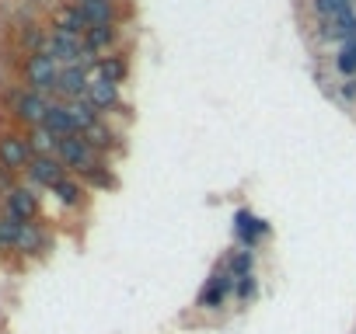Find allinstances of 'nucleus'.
Wrapping results in <instances>:
<instances>
[{"mask_svg":"<svg viewBox=\"0 0 356 334\" xmlns=\"http://www.w3.org/2000/svg\"><path fill=\"white\" fill-rule=\"evenodd\" d=\"M56 157L63 160V167L67 171H77L81 178L87 175V171H94V167H101V157H98V150L84 140V136H67V140H60V146H56Z\"/></svg>","mask_w":356,"mask_h":334,"instance_id":"nucleus-1","label":"nucleus"},{"mask_svg":"<svg viewBox=\"0 0 356 334\" xmlns=\"http://www.w3.org/2000/svg\"><path fill=\"white\" fill-rule=\"evenodd\" d=\"M60 74L63 67L53 60V56H45V52H35L25 60V80L35 94H49V91H56L60 87Z\"/></svg>","mask_w":356,"mask_h":334,"instance_id":"nucleus-2","label":"nucleus"},{"mask_svg":"<svg viewBox=\"0 0 356 334\" xmlns=\"http://www.w3.org/2000/svg\"><path fill=\"white\" fill-rule=\"evenodd\" d=\"M32 146H28V136L21 133H4L0 136V164L8 167V171H28L32 164Z\"/></svg>","mask_w":356,"mask_h":334,"instance_id":"nucleus-3","label":"nucleus"},{"mask_svg":"<svg viewBox=\"0 0 356 334\" xmlns=\"http://www.w3.org/2000/svg\"><path fill=\"white\" fill-rule=\"evenodd\" d=\"M28 178L39 188H56L60 181H67V167L60 157H32L28 164Z\"/></svg>","mask_w":356,"mask_h":334,"instance_id":"nucleus-4","label":"nucleus"},{"mask_svg":"<svg viewBox=\"0 0 356 334\" xmlns=\"http://www.w3.org/2000/svg\"><path fill=\"white\" fill-rule=\"evenodd\" d=\"M49 104H53V101H45V94L25 91V94H18V98H14V119H18V122H25V126H32V129H39V126L45 122Z\"/></svg>","mask_w":356,"mask_h":334,"instance_id":"nucleus-5","label":"nucleus"},{"mask_svg":"<svg viewBox=\"0 0 356 334\" xmlns=\"http://www.w3.org/2000/svg\"><path fill=\"white\" fill-rule=\"evenodd\" d=\"M238 286V278L224 268V271H217L207 286H202V293H199V307L202 310H220L224 303H227V296H231V289Z\"/></svg>","mask_w":356,"mask_h":334,"instance_id":"nucleus-6","label":"nucleus"},{"mask_svg":"<svg viewBox=\"0 0 356 334\" xmlns=\"http://www.w3.org/2000/svg\"><path fill=\"white\" fill-rule=\"evenodd\" d=\"M4 205H8V216L21 219V223H32L39 216V195L28 188V185H14L8 195H4Z\"/></svg>","mask_w":356,"mask_h":334,"instance_id":"nucleus-7","label":"nucleus"},{"mask_svg":"<svg viewBox=\"0 0 356 334\" xmlns=\"http://www.w3.org/2000/svg\"><path fill=\"white\" fill-rule=\"evenodd\" d=\"M234 234H238V241L244 244V251H251L266 234H269V223L266 219H259L255 212H248V209H241L238 216H234Z\"/></svg>","mask_w":356,"mask_h":334,"instance_id":"nucleus-8","label":"nucleus"},{"mask_svg":"<svg viewBox=\"0 0 356 334\" xmlns=\"http://www.w3.org/2000/svg\"><path fill=\"white\" fill-rule=\"evenodd\" d=\"M42 129H49V133H53L56 140H67V136H81V133H77V126H74V119H70V108H67V104H60V101H53V104H49Z\"/></svg>","mask_w":356,"mask_h":334,"instance_id":"nucleus-9","label":"nucleus"},{"mask_svg":"<svg viewBox=\"0 0 356 334\" xmlns=\"http://www.w3.org/2000/svg\"><path fill=\"white\" fill-rule=\"evenodd\" d=\"M87 87H91L87 70H81V67H63L56 94H63L67 101H81V98H87Z\"/></svg>","mask_w":356,"mask_h":334,"instance_id":"nucleus-10","label":"nucleus"},{"mask_svg":"<svg viewBox=\"0 0 356 334\" xmlns=\"http://www.w3.org/2000/svg\"><path fill=\"white\" fill-rule=\"evenodd\" d=\"M87 28H101V25H116V0H84L77 4Z\"/></svg>","mask_w":356,"mask_h":334,"instance_id":"nucleus-11","label":"nucleus"},{"mask_svg":"<svg viewBox=\"0 0 356 334\" xmlns=\"http://www.w3.org/2000/svg\"><path fill=\"white\" fill-rule=\"evenodd\" d=\"M87 101H91L98 111L119 108V84H109V80H101V77H91V87H87Z\"/></svg>","mask_w":356,"mask_h":334,"instance_id":"nucleus-12","label":"nucleus"},{"mask_svg":"<svg viewBox=\"0 0 356 334\" xmlns=\"http://www.w3.org/2000/svg\"><path fill=\"white\" fill-rule=\"evenodd\" d=\"M325 35L328 38H335V42H353L356 38V14L353 11H342V14H335V18H325Z\"/></svg>","mask_w":356,"mask_h":334,"instance_id":"nucleus-13","label":"nucleus"},{"mask_svg":"<svg viewBox=\"0 0 356 334\" xmlns=\"http://www.w3.org/2000/svg\"><path fill=\"white\" fill-rule=\"evenodd\" d=\"M53 28H56V32L87 35V21H84V14H81L77 4H74V8H56V14H53Z\"/></svg>","mask_w":356,"mask_h":334,"instance_id":"nucleus-14","label":"nucleus"},{"mask_svg":"<svg viewBox=\"0 0 356 334\" xmlns=\"http://www.w3.org/2000/svg\"><path fill=\"white\" fill-rule=\"evenodd\" d=\"M67 108H70V119H74V126H77L81 136H84L91 126H98V115H101V111H98L87 98H81V101H67Z\"/></svg>","mask_w":356,"mask_h":334,"instance_id":"nucleus-15","label":"nucleus"},{"mask_svg":"<svg viewBox=\"0 0 356 334\" xmlns=\"http://www.w3.org/2000/svg\"><path fill=\"white\" fill-rule=\"evenodd\" d=\"M14 251H21V254H28V258H35V254L45 251V237H42V230L35 227V223H25V227H21Z\"/></svg>","mask_w":356,"mask_h":334,"instance_id":"nucleus-16","label":"nucleus"},{"mask_svg":"<svg viewBox=\"0 0 356 334\" xmlns=\"http://www.w3.org/2000/svg\"><path fill=\"white\" fill-rule=\"evenodd\" d=\"M94 70H98V77H101V80H109V84H123V80H126V74H129V67H126L123 56H101Z\"/></svg>","mask_w":356,"mask_h":334,"instance_id":"nucleus-17","label":"nucleus"},{"mask_svg":"<svg viewBox=\"0 0 356 334\" xmlns=\"http://www.w3.org/2000/svg\"><path fill=\"white\" fill-rule=\"evenodd\" d=\"M116 38H119V32H116V25H101V28H87V35H84V45L98 56L101 49H109V45H116Z\"/></svg>","mask_w":356,"mask_h":334,"instance_id":"nucleus-18","label":"nucleus"},{"mask_svg":"<svg viewBox=\"0 0 356 334\" xmlns=\"http://www.w3.org/2000/svg\"><path fill=\"white\" fill-rule=\"evenodd\" d=\"M28 146H32V153L35 157H56V146H60V140L53 136V133H49V129H32L28 133Z\"/></svg>","mask_w":356,"mask_h":334,"instance_id":"nucleus-19","label":"nucleus"},{"mask_svg":"<svg viewBox=\"0 0 356 334\" xmlns=\"http://www.w3.org/2000/svg\"><path fill=\"white\" fill-rule=\"evenodd\" d=\"M53 195H56L67 209H77V205L84 202V185H81V181H74V178H67V181H60V185L53 188Z\"/></svg>","mask_w":356,"mask_h":334,"instance_id":"nucleus-20","label":"nucleus"},{"mask_svg":"<svg viewBox=\"0 0 356 334\" xmlns=\"http://www.w3.org/2000/svg\"><path fill=\"white\" fill-rule=\"evenodd\" d=\"M84 140H87L98 153H101V150H109V146H116V133H112L109 126H101V122H98V126H91V129L84 133Z\"/></svg>","mask_w":356,"mask_h":334,"instance_id":"nucleus-21","label":"nucleus"},{"mask_svg":"<svg viewBox=\"0 0 356 334\" xmlns=\"http://www.w3.org/2000/svg\"><path fill=\"white\" fill-rule=\"evenodd\" d=\"M335 70H339L342 77H349V80L356 77V38H353V42H346V45H342V52L335 56Z\"/></svg>","mask_w":356,"mask_h":334,"instance_id":"nucleus-22","label":"nucleus"},{"mask_svg":"<svg viewBox=\"0 0 356 334\" xmlns=\"http://www.w3.org/2000/svg\"><path fill=\"white\" fill-rule=\"evenodd\" d=\"M234 278H241V275H251V268H255V258H251V251H234L231 258H227V265H224Z\"/></svg>","mask_w":356,"mask_h":334,"instance_id":"nucleus-23","label":"nucleus"},{"mask_svg":"<svg viewBox=\"0 0 356 334\" xmlns=\"http://www.w3.org/2000/svg\"><path fill=\"white\" fill-rule=\"evenodd\" d=\"M21 227H25L21 219H14V216H8V212H4V219H0V247H14V244H18Z\"/></svg>","mask_w":356,"mask_h":334,"instance_id":"nucleus-24","label":"nucleus"},{"mask_svg":"<svg viewBox=\"0 0 356 334\" xmlns=\"http://www.w3.org/2000/svg\"><path fill=\"white\" fill-rule=\"evenodd\" d=\"M349 4H353V0H315V11L322 18H335V14L349 11Z\"/></svg>","mask_w":356,"mask_h":334,"instance_id":"nucleus-25","label":"nucleus"},{"mask_svg":"<svg viewBox=\"0 0 356 334\" xmlns=\"http://www.w3.org/2000/svg\"><path fill=\"white\" fill-rule=\"evenodd\" d=\"M84 181H87V185H94V188H112V185H116V178L109 175V167H105V164L94 167V171H87V175H84Z\"/></svg>","mask_w":356,"mask_h":334,"instance_id":"nucleus-26","label":"nucleus"},{"mask_svg":"<svg viewBox=\"0 0 356 334\" xmlns=\"http://www.w3.org/2000/svg\"><path fill=\"white\" fill-rule=\"evenodd\" d=\"M255 289H259V286H255V275H241V278H238V286H234L238 300H244V303H248L251 296H255Z\"/></svg>","mask_w":356,"mask_h":334,"instance_id":"nucleus-27","label":"nucleus"},{"mask_svg":"<svg viewBox=\"0 0 356 334\" xmlns=\"http://www.w3.org/2000/svg\"><path fill=\"white\" fill-rule=\"evenodd\" d=\"M14 185H11V171H8V167L4 164H0V195H8Z\"/></svg>","mask_w":356,"mask_h":334,"instance_id":"nucleus-28","label":"nucleus"},{"mask_svg":"<svg viewBox=\"0 0 356 334\" xmlns=\"http://www.w3.org/2000/svg\"><path fill=\"white\" fill-rule=\"evenodd\" d=\"M339 91H342V98H346V101H356V77H353V80H346Z\"/></svg>","mask_w":356,"mask_h":334,"instance_id":"nucleus-29","label":"nucleus"},{"mask_svg":"<svg viewBox=\"0 0 356 334\" xmlns=\"http://www.w3.org/2000/svg\"><path fill=\"white\" fill-rule=\"evenodd\" d=\"M0 219H4V212H0Z\"/></svg>","mask_w":356,"mask_h":334,"instance_id":"nucleus-30","label":"nucleus"},{"mask_svg":"<svg viewBox=\"0 0 356 334\" xmlns=\"http://www.w3.org/2000/svg\"><path fill=\"white\" fill-rule=\"evenodd\" d=\"M77 4H84V0H77Z\"/></svg>","mask_w":356,"mask_h":334,"instance_id":"nucleus-31","label":"nucleus"}]
</instances>
